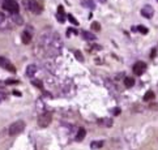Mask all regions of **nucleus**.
Here are the masks:
<instances>
[{
    "instance_id": "23",
    "label": "nucleus",
    "mask_w": 158,
    "mask_h": 150,
    "mask_svg": "<svg viewBox=\"0 0 158 150\" xmlns=\"http://www.w3.org/2000/svg\"><path fill=\"white\" fill-rule=\"evenodd\" d=\"M75 55H76V58H77L78 60H80V61H83V60H84V58H83V55H81V52H80V51H76V52H75Z\"/></svg>"
},
{
    "instance_id": "28",
    "label": "nucleus",
    "mask_w": 158,
    "mask_h": 150,
    "mask_svg": "<svg viewBox=\"0 0 158 150\" xmlns=\"http://www.w3.org/2000/svg\"><path fill=\"white\" fill-rule=\"evenodd\" d=\"M13 94H14V95H17V97H20V95H21L19 91H14V90H13Z\"/></svg>"
},
{
    "instance_id": "19",
    "label": "nucleus",
    "mask_w": 158,
    "mask_h": 150,
    "mask_svg": "<svg viewBox=\"0 0 158 150\" xmlns=\"http://www.w3.org/2000/svg\"><path fill=\"white\" fill-rule=\"evenodd\" d=\"M67 17H68V20H69V21H71V22H72V24H73V25H76V26H77V25H78V21H77V20H76V19H75V17H73V16H72V14H67Z\"/></svg>"
},
{
    "instance_id": "27",
    "label": "nucleus",
    "mask_w": 158,
    "mask_h": 150,
    "mask_svg": "<svg viewBox=\"0 0 158 150\" xmlns=\"http://www.w3.org/2000/svg\"><path fill=\"white\" fill-rule=\"evenodd\" d=\"M154 56H156V49H153V51H152V55H150V58L153 59Z\"/></svg>"
},
{
    "instance_id": "2",
    "label": "nucleus",
    "mask_w": 158,
    "mask_h": 150,
    "mask_svg": "<svg viewBox=\"0 0 158 150\" xmlns=\"http://www.w3.org/2000/svg\"><path fill=\"white\" fill-rule=\"evenodd\" d=\"M3 8H4L5 11L11 12V13H19V11H20L19 4H17V1H14V0H4V1H3Z\"/></svg>"
},
{
    "instance_id": "20",
    "label": "nucleus",
    "mask_w": 158,
    "mask_h": 150,
    "mask_svg": "<svg viewBox=\"0 0 158 150\" xmlns=\"http://www.w3.org/2000/svg\"><path fill=\"white\" fill-rule=\"evenodd\" d=\"M92 29L94 30V31H99V30H101V25H99L98 22H93L92 24Z\"/></svg>"
},
{
    "instance_id": "29",
    "label": "nucleus",
    "mask_w": 158,
    "mask_h": 150,
    "mask_svg": "<svg viewBox=\"0 0 158 150\" xmlns=\"http://www.w3.org/2000/svg\"><path fill=\"white\" fill-rule=\"evenodd\" d=\"M98 1H101V3H106L107 0H98Z\"/></svg>"
},
{
    "instance_id": "6",
    "label": "nucleus",
    "mask_w": 158,
    "mask_h": 150,
    "mask_svg": "<svg viewBox=\"0 0 158 150\" xmlns=\"http://www.w3.org/2000/svg\"><path fill=\"white\" fill-rule=\"evenodd\" d=\"M29 8L33 13H41L42 12V7L39 5V3L37 0H32V1L29 3Z\"/></svg>"
},
{
    "instance_id": "30",
    "label": "nucleus",
    "mask_w": 158,
    "mask_h": 150,
    "mask_svg": "<svg viewBox=\"0 0 158 150\" xmlns=\"http://www.w3.org/2000/svg\"><path fill=\"white\" fill-rule=\"evenodd\" d=\"M157 1H158V0H157Z\"/></svg>"
},
{
    "instance_id": "17",
    "label": "nucleus",
    "mask_w": 158,
    "mask_h": 150,
    "mask_svg": "<svg viewBox=\"0 0 158 150\" xmlns=\"http://www.w3.org/2000/svg\"><path fill=\"white\" fill-rule=\"evenodd\" d=\"M32 84H33V85H34V86H37V88H39V89H43V84H42V81L41 80H33L32 81Z\"/></svg>"
},
{
    "instance_id": "8",
    "label": "nucleus",
    "mask_w": 158,
    "mask_h": 150,
    "mask_svg": "<svg viewBox=\"0 0 158 150\" xmlns=\"http://www.w3.org/2000/svg\"><path fill=\"white\" fill-rule=\"evenodd\" d=\"M35 72H37V67H35L34 64L28 65V68H26V76H28V77H33L35 74Z\"/></svg>"
},
{
    "instance_id": "21",
    "label": "nucleus",
    "mask_w": 158,
    "mask_h": 150,
    "mask_svg": "<svg viewBox=\"0 0 158 150\" xmlns=\"http://www.w3.org/2000/svg\"><path fill=\"white\" fill-rule=\"evenodd\" d=\"M137 30H139L140 33H142V34H147V33H148V29L145 28L144 25H140V26H137Z\"/></svg>"
},
{
    "instance_id": "9",
    "label": "nucleus",
    "mask_w": 158,
    "mask_h": 150,
    "mask_svg": "<svg viewBox=\"0 0 158 150\" xmlns=\"http://www.w3.org/2000/svg\"><path fill=\"white\" fill-rule=\"evenodd\" d=\"M85 136H86V131L84 129V128H80L78 129V132H77V136H76V141H83L84 139H85Z\"/></svg>"
},
{
    "instance_id": "14",
    "label": "nucleus",
    "mask_w": 158,
    "mask_h": 150,
    "mask_svg": "<svg viewBox=\"0 0 158 150\" xmlns=\"http://www.w3.org/2000/svg\"><path fill=\"white\" fill-rule=\"evenodd\" d=\"M30 41H32V35H30L28 31H24L22 33V42L25 44H28V43H30Z\"/></svg>"
},
{
    "instance_id": "16",
    "label": "nucleus",
    "mask_w": 158,
    "mask_h": 150,
    "mask_svg": "<svg viewBox=\"0 0 158 150\" xmlns=\"http://www.w3.org/2000/svg\"><path fill=\"white\" fill-rule=\"evenodd\" d=\"M103 146V141H94L92 142V149H99Z\"/></svg>"
},
{
    "instance_id": "26",
    "label": "nucleus",
    "mask_w": 158,
    "mask_h": 150,
    "mask_svg": "<svg viewBox=\"0 0 158 150\" xmlns=\"http://www.w3.org/2000/svg\"><path fill=\"white\" fill-rule=\"evenodd\" d=\"M112 114H114V115H119V114H120V110H119V109H114V110H112Z\"/></svg>"
},
{
    "instance_id": "4",
    "label": "nucleus",
    "mask_w": 158,
    "mask_h": 150,
    "mask_svg": "<svg viewBox=\"0 0 158 150\" xmlns=\"http://www.w3.org/2000/svg\"><path fill=\"white\" fill-rule=\"evenodd\" d=\"M133 73L136 74V76H141L142 73L145 72V69H147V64H145L144 61H137L135 65H133Z\"/></svg>"
},
{
    "instance_id": "13",
    "label": "nucleus",
    "mask_w": 158,
    "mask_h": 150,
    "mask_svg": "<svg viewBox=\"0 0 158 150\" xmlns=\"http://www.w3.org/2000/svg\"><path fill=\"white\" fill-rule=\"evenodd\" d=\"M154 97H156V95H154V93H153V91H150V90H149V91H147V93H145V95H144V101H145V102L153 101V99H154Z\"/></svg>"
},
{
    "instance_id": "22",
    "label": "nucleus",
    "mask_w": 158,
    "mask_h": 150,
    "mask_svg": "<svg viewBox=\"0 0 158 150\" xmlns=\"http://www.w3.org/2000/svg\"><path fill=\"white\" fill-rule=\"evenodd\" d=\"M5 68H7V69L9 71V72H12V73H14V72H16V68H14L13 65L11 64V63H9V64H8V65H7V67H5Z\"/></svg>"
},
{
    "instance_id": "1",
    "label": "nucleus",
    "mask_w": 158,
    "mask_h": 150,
    "mask_svg": "<svg viewBox=\"0 0 158 150\" xmlns=\"http://www.w3.org/2000/svg\"><path fill=\"white\" fill-rule=\"evenodd\" d=\"M25 129V123L22 120H17L9 127V136H17Z\"/></svg>"
},
{
    "instance_id": "25",
    "label": "nucleus",
    "mask_w": 158,
    "mask_h": 150,
    "mask_svg": "<svg viewBox=\"0 0 158 150\" xmlns=\"http://www.w3.org/2000/svg\"><path fill=\"white\" fill-rule=\"evenodd\" d=\"M7 84H8V85H12V84H19V81H16V80H8L7 81Z\"/></svg>"
},
{
    "instance_id": "7",
    "label": "nucleus",
    "mask_w": 158,
    "mask_h": 150,
    "mask_svg": "<svg viewBox=\"0 0 158 150\" xmlns=\"http://www.w3.org/2000/svg\"><path fill=\"white\" fill-rule=\"evenodd\" d=\"M56 17H57V21H59L60 24H63L65 21V14H64V9H63V7L60 5L59 8H57V14H56Z\"/></svg>"
},
{
    "instance_id": "10",
    "label": "nucleus",
    "mask_w": 158,
    "mask_h": 150,
    "mask_svg": "<svg viewBox=\"0 0 158 150\" xmlns=\"http://www.w3.org/2000/svg\"><path fill=\"white\" fill-rule=\"evenodd\" d=\"M81 35H83V38L84 39H86V41H94L96 39V35H94L93 33H90V31H83L81 33Z\"/></svg>"
},
{
    "instance_id": "12",
    "label": "nucleus",
    "mask_w": 158,
    "mask_h": 150,
    "mask_svg": "<svg viewBox=\"0 0 158 150\" xmlns=\"http://www.w3.org/2000/svg\"><path fill=\"white\" fill-rule=\"evenodd\" d=\"M98 123L103 127H111L112 125V120L111 119H99Z\"/></svg>"
},
{
    "instance_id": "15",
    "label": "nucleus",
    "mask_w": 158,
    "mask_h": 150,
    "mask_svg": "<svg viewBox=\"0 0 158 150\" xmlns=\"http://www.w3.org/2000/svg\"><path fill=\"white\" fill-rule=\"evenodd\" d=\"M124 85H126L127 88H132V86L135 85V80H133L132 77H126V79H124Z\"/></svg>"
},
{
    "instance_id": "5",
    "label": "nucleus",
    "mask_w": 158,
    "mask_h": 150,
    "mask_svg": "<svg viewBox=\"0 0 158 150\" xmlns=\"http://www.w3.org/2000/svg\"><path fill=\"white\" fill-rule=\"evenodd\" d=\"M141 14L142 17H145V19H152L154 14V9L153 7H150V5H145V7L141 8Z\"/></svg>"
},
{
    "instance_id": "3",
    "label": "nucleus",
    "mask_w": 158,
    "mask_h": 150,
    "mask_svg": "<svg viewBox=\"0 0 158 150\" xmlns=\"http://www.w3.org/2000/svg\"><path fill=\"white\" fill-rule=\"evenodd\" d=\"M51 120H52V115L50 112H45L42 115H39L38 118V125L42 128H46L47 125H50Z\"/></svg>"
},
{
    "instance_id": "11",
    "label": "nucleus",
    "mask_w": 158,
    "mask_h": 150,
    "mask_svg": "<svg viewBox=\"0 0 158 150\" xmlns=\"http://www.w3.org/2000/svg\"><path fill=\"white\" fill-rule=\"evenodd\" d=\"M83 5L85 8H89V9H94L96 8V4L92 0H83Z\"/></svg>"
},
{
    "instance_id": "24",
    "label": "nucleus",
    "mask_w": 158,
    "mask_h": 150,
    "mask_svg": "<svg viewBox=\"0 0 158 150\" xmlns=\"http://www.w3.org/2000/svg\"><path fill=\"white\" fill-rule=\"evenodd\" d=\"M71 34H77V30H73V29H68L67 30V37H69Z\"/></svg>"
},
{
    "instance_id": "18",
    "label": "nucleus",
    "mask_w": 158,
    "mask_h": 150,
    "mask_svg": "<svg viewBox=\"0 0 158 150\" xmlns=\"http://www.w3.org/2000/svg\"><path fill=\"white\" fill-rule=\"evenodd\" d=\"M9 64V61H8L5 58H3V56H0V67H7V65Z\"/></svg>"
}]
</instances>
